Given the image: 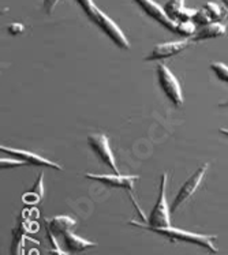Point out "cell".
Listing matches in <instances>:
<instances>
[{"label":"cell","instance_id":"cell-3","mask_svg":"<svg viewBox=\"0 0 228 255\" xmlns=\"http://www.w3.org/2000/svg\"><path fill=\"white\" fill-rule=\"evenodd\" d=\"M157 79H159L160 88L163 89V92L166 93L172 104L175 107H182L183 105V93H182L181 84L164 63L157 64Z\"/></svg>","mask_w":228,"mask_h":255},{"label":"cell","instance_id":"cell-20","mask_svg":"<svg viewBox=\"0 0 228 255\" xmlns=\"http://www.w3.org/2000/svg\"><path fill=\"white\" fill-rule=\"evenodd\" d=\"M22 165H26L25 161H22L19 158H4L1 157L0 158V167L3 169H10V168H16V167H22Z\"/></svg>","mask_w":228,"mask_h":255},{"label":"cell","instance_id":"cell-11","mask_svg":"<svg viewBox=\"0 0 228 255\" xmlns=\"http://www.w3.org/2000/svg\"><path fill=\"white\" fill-rule=\"evenodd\" d=\"M164 11L174 22L193 21L197 10H190L185 7V0H170L164 5Z\"/></svg>","mask_w":228,"mask_h":255},{"label":"cell","instance_id":"cell-14","mask_svg":"<svg viewBox=\"0 0 228 255\" xmlns=\"http://www.w3.org/2000/svg\"><path fill=\"white\" fill-rule=\"evenodd\" d=\"M45 224H47L48 231H51L57 238V236H63L68 231H73L75 220L68 216H56L51 220H45Z\"/></svg>","mask_w":228,"mask_h":255},{"label":"cell","instance_id":"cell-6","mask_svg":"<svg viewBox=\"0 0 228 255\" xmlns=\"http://www.w3.org/2000/svg\"><path fill=\"white\" fill-rule=\"evenodd\" d=\"M93 22L120 49H130V42L127 40V37L123 34V31L120 30V27L107 14H104L103 11L99 10V12L93 18Z\"/></svg>","mask_w":228,"mask_h":255},{"label":"cell","instance_id":"cell-7","mask_svg":"<svg viewBox=\"0 0 228 255\" xmlns=\"http://www.w3.org/2000/svg\"><path fill=\"white\" fill-rule=\"evenodd\" d=\"M85 177L96 180V182L109 186V187L116 188H125L130 193L133 194L135 182L138 180V176L135 175H120V173H112V175H96V173H85Z\"/></svg>","mask_w":228,"mask_h":255},{"label":"cell","instance_id":"cell-25","mask_svg":"<svg viewBox=\"0 0 228 255\" xmlns=\"http://www.w3.org/2000/svg\"><path fill=\"white\" fill-rule=\"evenodd\" d=\"M220 107H222V108H228V101H226V103H222V104H220Z\"/></svg>","mask_w":228,"mask_h":255},{"label":"cell","instance_id":"cell-19","mask_svg":"<svg viewBox=\"0 0 228 255\" xmlns=\"http://www.w3.org/2000/svg\"><path fill=\"white\" fill-rule=\"evenodd\" d=\"M205 10L208 11V14L212 16V19L215 22H218L219 19H222L224 15L223 10L220 8V5L216 4V3H212V1H209V3H207L205 4V7H204Z\"/></svg>","mask_w":228,"mask_h":255},{"label":"cell","instance_id":"cell-24","mask_svg":"<svg viewBox=\"0 0 228 255\" xmlns=\"http://www.w3.org/2000/svg\"><path fill=\"white\" fill-rule=\"evenodd\" d=\"M220 132H222V134H223V135H226V136H228V128H220Z\"/></svg>","mask_w":228,"mask_h":255},{"label":"cell","instance_id":"cell-10","mask_svg":"<svg viewBox=\"0 0 228 255\" xmlns=\"http://www.w3.org/2000/svg\"><path fill=\"white\" fill-rule=\"evenodd\" d=\"M190 41L189 40H182V41H172V42H161L159 45H156L152 52L145 57L148 62H155V60H163L167 57H172L178 53L183 52L189 47Z\"/></svg>","mask_w":228,"mask_h":255},{"label":"cell","instance_id":"cell-23","mask_svg":"<svg viewBox=\"0 0 228 255\" xmlns=\"http://www.w3.org/2000/svg\"><path fill=\"white\" fill-rule=\"evenodd\" d=\"M59 0H44V8H45V12L47 14H52L55 8H56Z\"/></svg>","mask_w":228,"mask_h":255},{"label":"cell","instance_id":"cell-21","mask_svg":"<svg viewBox=\"0 0 228 255\" xmlns=\"http://www.w3.org/2000/svg\"><path fill=\"white\" fill-rule=\"evenodd\" d=\"M47 235H48V240H49V243L52 246V250L49 251L51 255H67L63 253V250H60V246H59V242H57L56 236L52 234L51 231H48L47 229Z\"/></svg>","mask_w":228,"mask_h":255},{"label":"cell","instance_id":"cell-15","mask_svg":"<svg viewBox=\"0 0 228 255\" xmlns=\"http://www.w3.org/2000/svg\"><path fill=\"white\" fill-rule=\"evenodd\" d=\"M42 195H44V175H40V177L37 179V182L34 183V186L29 190V191H26L25 195H23V201L27 203H37L40 202L42 198Z\"/></svg>","mask_w":228,"mask_h":255},{"label":"cell","instance_id":"cell-16","mask_svg":"<svg viewBox=\"0 0 228 255\" xmlns=\"http://www.w3.org/2000/svg\"><path fill=\"white\" fill-rule=\"evenodd\" d=\"M196 23L193 21H182L178 22V27H177V33L182 34L185 37H193L196 34Z\"/></svg>","mask_w":228,"mask_h":255},{"label":"cell","instance_id":"cell-8","mask_svg":"<svg viewBox=\"0 0 228 255\" xmlns=\"http://www.w3.org/2000/svg\"><path fill=\"white\" fill-rule=\"evenodd\" d=\"M134 1L140 5L142 10L145 11L148 15L153 18L156 22H159L160 25H163L168 30L177 31L178 23L172 21L171 18L167 15L166 11H164V7L159 5L153 0H134Z\"/></svg>","mask_w":228,"mask_h":255},{"label":"cell","instance_id":"cell-4","mask_svg":"<svg viewBox=\"0 0 228 255\" xmlns=\"http://www.w3.org/2000/svg\"><path fill=\"white\" fill-rule=\"evenodd\" d=\"M208 168H209V164L207 162V164H204L203 167L198 168L197 171L194 172L192 176L187 179L186 183H185V184L181 187V190L178 191L177 197H175L174 202H172V206H171L172 212L178 210L183 203L190 199V197H192L193 194L197 191L198 187H200V186H201V183H203L204 176H205V173H207Z\"/></svg>","mask_w":228,"mask_h":255},{"label":"cell","instance_id":"cell-2","mask_svg":"<svg viewBox=\"0 0 228 255\" xmlns=\"http://www.w3.org/2000/svg\"><path fill=\"white\" fill-rule=\"evenodd\" d=\"M167 175L166 172L161 175L160 180V190H159V197L156 201L155 208L152 209L151 214H149V219L145 225L152 227V228H168L172 227L171 225V209L170 205L167 202Z\"/></svg>","mask_w":228,"mask_h":255},{"label":"cell","instance_id":"cell-18","mask_svg":"<svg viewBox=\"0 0 228 255\" xmlns=\"http://www.w3.org/2000/svg\"><path fill=\"white\" fill-rule=\"evenodd\" d=\"M79 5L82 7V10L86 12V15L93 21V18L96 16V14L99 12V8H97V5L94 4L93 0H77Z\"/></svg>","mask_w":228,"mask_h":255},{"label":"cell","instance_id":"cell-22","mask_svg":"<svg viewBox=\"0 0 228 255\" xmlns=\"http://www.w3.org/2000/svg\"><path fill=\"white\" fill-rule=\"evenodd\" d=\"M23 30H25V26H23L22 23H16V22H14V23H11L10 26H8V31H10L12 36H16V34H21V33Z\"/></svg>","mask_w":228,"mask_h":255},{"label":"cell","instance_id":"cell-12","mask_svg":"<svg viewBox=\"0 0 228 255\" xmlns=\"http://www.w3.org/2000/svg\"><path fill=\"white\" fill-rule=\"evenodd\" d=\"M63 243H64V249L68 253H82V251L96 247L94 242H90L88 239H83L81 236H78L73 232V231H68L66 234L63 235Z\"/></svg>","mask_w":228,"mask_h":255},{"label":"cell","instance_id":"cell-9","mask_svg":"<svg viewBox=\"0 0 228 255\" xmlns=\"http://www.w3.org/2000/svg\"><path fill=\"white\" fill-rule=\"evenodd\" d=\"M0 150L3 151V153H7V154H11V156L19 158L22 161H25L26 164H31V165H37V167H47L52 168V169H56V171H62V167L59 164L49 161L48 158H44V157L34 154V153H31L29 150L14 149V147H10V146H0Z\"/></svg>","mask_w":228,"mask_h":255},{"label":"cell","instance_id":"cell-1","mask_svg":"<svg viewBox=\"0 0 228 255\" xmlns=\"http://www.w3.org/2000/svg\"><path fill=\"white\" fill-rule=\"evenodd\" d=\"M130 224L135 225V227H140V228L149 229L155 234L161 235L163 238L171 240V242H185V243H192V245L200 246L203 249H207L209 253L212 254H218V249L213 243V240L216 239V236L212 235H203V234H196V232H189L185 229L174 228V227H168V228H152L145 224H140L137 221H130Z\"/></svg>","mask_w":228,"mask_h":255},{"label":"cell","instance_id":"cell-26","mask_svg":"<svg viewBox=\"0 0 228 255\" xmlns=\"http://www.w3.org/2000/svg\"><path fill=\"white\" fill-rule=\"evenodd\" d=\"M223 1H224V3H226V4L228 5V0H223Z\"/></svg>","mask_w":228,"mask_h":255},{"label":"cell","instance_id":"cell-17","mask_svg":"<svg viewBox=\"0 0 228 255\" xmlns=\"http://www.w3.org/2000/svg\"><path fill=\"white\" fill-rule=\"evenodd\" d=\"M211 68L213 70V73L216 74L220 81H223L226 84H228V66L222 62H215L211 64Z\"/></svg>","mask_w":228,"mask_h":255},{"label":"cell","instance_id":"cell-5","mask_svg":"<svg viewBox=\"0 0 228 255\" xmlns=\"http://www.w3.org/2000/svg\"><path fill=\"white\" fill-rule=\"evenodd\" d=\"M88 143L104 164H107L115 173H120L119 168H118L116 161H115L114 153L111 150L108 138H107L105 134H101V132L90 134V135H88Z\"/></svg>","mask_w":228,"mask_h":255},{"label":"cell","instance_id":"cell-13","mask_svg":"<svg viewBox=\"0 0 228 255\" xmlns=\"http://www.w3.org/2000/svg\"><path fill=\"white\" fill-rule=\"evenodd\" d=\"M226 26L220 22H212L204 25L200 29H197L196 34L192 37L190 41H205V40H211V38H216V37H222L226 34Z\"/></svg>","mask_w":228,"mask_h":255}]
</instances>
